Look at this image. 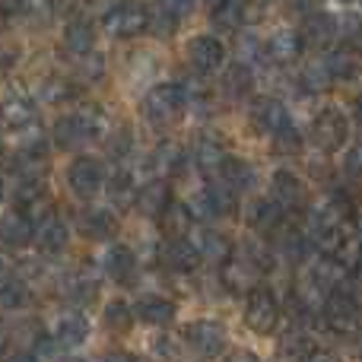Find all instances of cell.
<instances>
[{
    "instance_id": "1",
    "label": "cell",
    "mask_w": 362,
    "mask_h": 362,
    "mask_svg": "<svg viewBox=\"0 0 362 362\" xmlns=\"http://www.w3.org/2000/svg\"><path fill=\"white\" fill-rule=\"evenodd\" d=\"M105 127H108L105 112H102L99 105H86V108H80V112H74V115L57 118L51 137H54V144L61 146V150H76V146L102 137Z\"/></svg>"
},
{
    "instance_id": "2",
    "label": "cell",
    "mask_w": 362,
    "mask_h": 362,
    "mask_svg": "<svg viewBox=\"0 0 362 362\" xmlns=\"http://www.w3.org/2000/svg\"><path fill=\"white\" fill-rule=\"evenodd\" d=\"M187 108V95L178 83H156L144 99V115L150 124L156 127H172L181 121Z\"/></svg>"
},
{
    "instance_id": "3",
    "label": "cell",
    "mask_w": 362,
    "mask_h": 362,
    "mask_svg": "<svg viewBox=\"0 0 362 362\" xmlns=\"http://www.w3.org/2000/svg\"><path fill=\"white\" fill-rule=\"evenodd\" d=\"M321 315H325V325L337 334H359L362 331V305L356 296L344 286L327 296L325 305H321Z\"/></svg>"
},
{
    "instance_id": "4",
    "label": "cell",
    "mask_w": 362,
    "mask_h": 362,
    "mask_svg": "<svg viewBox=\"0 0 362 362\" xmlns=\"http://www.w3.org/2000/svg\"><path fill=\"white\" fill-rule=\"evenodd\" d=\"M280 325V302L270 286H255L245 302V327L255 334H274Z\"/></svg>"
},
{
    "instance_id": "5",
    "label": "cell",
    "mask_w": 362,
    "mask_h": 362,
    "mask_svg": "<svg viewBox=\"0 0 362 362\" xmlns=\"http://www.w3.org/2000/svg\"><path fill=\"white\" fill-rule=\"evenodd\" d=\"M102 25L115 38H134L144 29H150V10L140 0H121L102 16Z\"/></svg>"
},
{
    "instance_id": "6",
    "label": "cell",
    "mask_w": 362,
    "mask_h": 362,
    "mask_svg": "<svg viewBox=\"0 0 362 362\" xmlns=\"http://www.w3.org/2000/svg\"><path fill=\"white\" fill-rule=\"evenodd\" d=\"M346 134H350V124H346L344 112L340 108H321L312 121V140L318 150L325 153H337L340 146L346 144Z\"/></svg>"
},
{
    "instance_id": "7",
    "label": "cell",
    "mask_w": 362,
    "mask_h": 362,
    "mask_svg": "<svg viewBox=\"0 0 362 362\" xmlns=\"http://www.w3.org/2000/svg\"><path fill=\"white\" fill-rule=\"evenodd\" d=\"M105 181H108L105 178V165H102L95 156H76L74 163H70V169H67L70 191H74L76 197H83V200L95 197Z\"/></svg>"
},
{
    "instance_id": "8",
    "label": "cell",
    "mask_w": 362,
    "mask_h": 362,
    "mask_svg": "<svg viewBox=\"0 0 362 362\" xmlns=\"http://www.w3.org/2000/svg\"><path fill=\"white\" fill-rule=\"evenodd\" d=\"M185 340L194 353H200L204 359H216L226 353V327L213 318H200L194 325L185 327Z\"/></svg>"
},
{
    "instance_id": "9",
    "label": "cell",
    "mask_w": 362,
    "mask_h": 362,
    "mask_svg": "<svg viewBox=\"0 0 362 362\" xmlns=\"http://www.w3.org/2000/svg\"><path fill=\"white\" fill-rule=\"evenodd\" d=\"M267 261L257 255H232L229 261L223 264V283L229 293H251L255 289V280L264 274Z\"/></svg>"
},
{
    "instance_id": "10",
    "label": "cell",
    "mask_w": 362,
    "mask_h": 362,
    "mask_svg": "<svg viewBox=\"0 0 362 362\" xmlns=\"http://www.w3.org/2000/svg\"><path fill=\"white\" fill-rule=\"evenodd\" d=\"M200 204H204L206 216L216 219H232L238 213V191L232 185H226L223 178H210L204 185V194H200Z\"/></svg>"
},
{
    "instance_id": "11",
    "label": "cell",
    "mask_w": 362,
    "mask_h": 362,
    "mask_svg": "<svg viewBox=\"0 0 362 362\" xmlns=\"http://www.w3.org/2000/svg\"><path fill=\"white\" fill-rule=\"evenodd\" d=\"M187 61H191V67L197 70V74H213V70L223 67L226 48H223V42L213 35H194L191 42H187Z\"/></svg>"
},
{
    "instance_id": "12",
    "label": "cell",
    "mask_w": 362,
    "mask_h": 362,
    "mask_svg": "<svg viewBox=\"0 0 362 362\" xmlns=\"http://www.w3.org/2000/svg\"><path fill=\"white\" fill-rule=\"evenodd\" d=\"M35 216H29L25 210H13L10 216L0 219V242L13 251H23L35 242Z\"/></svg>"
},
{
    "instance_id": "13",
    "label": "cell",
    "mask_w": 362,
    "mask_h": 362,
    "mask_svg": "<svg viewBox=\"0 0 362 362\" xmlns=\"http://www.w3.org/2000/svg\"><path fill=\"white\" fill-rule=\"evenodd\" d=\"M159 261L172 274H191V270H197V264L204 257H200L197 245L187 242V238H165L163 251H159Z\"/></svg>"
},
{
    "instance_id": "14",
    "label": "cell",
    "mask_w": 362,
    "mask_h": 362,
    "mask_svg": "<svg viewBox=\"0 0 362 362\" xmlns=\"http://www.w3.org/2000/svg\"><path fill=\"white\" fill-rule=\"evenodd\" d=\"M134 206H137L144 216L159 219L172 206V185H169V178L159 175V178L146 181L144 187H137V200H134Z\"/></svg>"
},
{
    "instance_id": "15",
    "label": "cell",
    "mask_w": 362,
    "mask_h": 362,
    "mask_svg": "<svg viewBox=\"0 0 362 362\" xmlns=\"http://www.w3.org/2000/svg\"><path fill=\"white\" fill-rule=\"evenodd\" d=\"M102 267H105V274L112 276L118 286H134L137 283V257H134V251L127 248V245H112V248L105 251V257H102Z\"/></svg>"
},
{
    "instance_id": "16",
    "label": "cell",
    "mask_w": 362,
    "mask_h": 362,
    "mask_svg": "<svg viewBox=\"0 0 362 362\" xmlns=\"http://www.w3.org/2000/svg\"><path fill=\"white\" fill-rule=\"evenodd\" d=\"M89 337V321L83 312H76V308H70V312H61L54 318V340L61 350H76V346H83Z\"/></svg>"
},
{
    "instance_id": "17",
    "label": "cell",
    "mask_w": 362,
    "mask_h": 362,
    "mask_svg": "<svg viewBox=\"0 0 362 362\" xmlns=\"http://www.w3.org/2000/svg\"><path fill=\"white\" fill-rule=\"evenodd\" d=\"M32 124H38L32 99H25V95H10V99L0 102V127H6V131H13V134H23V131H29Z\"/></svg>"
},
{
    "instance_id": "18",
    "label": "cell",
    "mask_w": 362,
    "mask_h": 362,
    "mask_svg": "<svg viewBox=\"0 0 362 362\" xmlns=\"http://www.w3.org/2000/svg\"><path fill=\"white\" fill-rule=\"evenodd\" d=\"M255 124L261 127L264 134H270V137H276V134L289 131L293 127V118H289V108L283 105L280 99H257L255 102Z\"/></svg>"
},
{
    "instance_id": "19",
    "label": "cell",
    "mask_w": 362,
    "mask_h": 362,
    "mask_svg": "<svg viewBox=\"0 0 362 362\" xmlns=\"http://www.w3.org/2000/svg\"><path fill=\"white\" fill-rule=\"evenodd\" d=\"M302 48H305L302 32L280 29V32H274V35L267 38V45H264V57L274 61V64H293V61H299Z\"/></svg>"
},
{
    "instance_id": "20",
    "label": "cell",
    "mask_w": 362,
    "mask_h": 362,
    "mask_svg": "<svg viewBox=\"0 0 362 362\" xmlns=\"http://www.w3.org/2000/svg\"><path fill=\"white\" fill-rule=\"evenodd\" d=\"M270 197H274L283 210H296V206L305 204V185H302L299 175L280 169V172H274V178H270Z\"/></svg>"
},
{
    "instance_id": "21",
    "label": "cell",
    "mask_w": 362,
    "mask_h": 362,
    "mask_svg": "<svg viewBox=\"0 0 362 362\" xmlns=\"http://www.w3.org/2000/svg\"><path fill=\"white\" fill-rule=\"evenodd\" d=\"M67 242H70V232H67V223L57 216H48L38 223L35 229V248L48 257H57L67 251Z\"/></svg>"
},
{
    "instance_id": "22",
    "label": "cell",
    "mask_w": 362,
    "mask_h": 362,
    "mask_svg": "<svg viewBox=\"0 0 362 362\" xmlns=\"http://www.w3.org/2000/svg\"><path fill=\"white\" fill-rule=\"evenodd\" d=\"M134 315L146 327H165L175 321V302H169L165 296H144L134 305Z\"/></svg>"
},
{
    "instance_id": "23",
    "label": "cell",
    "mask_w": 362,
    "mask_h": 362,
    "mask_svg": "<svg viewBox=\"0 0 362 362\" xmlns=\"http://www.w3.org/2000/svg\"><path fill=\"white\" fill-rule=\"evenodd\" d=\"M80 232L93 242H108V238L118 232V219H115L112 210H102V206H89V210L80 213Z\"/></svg>"
},
{
    "instance_id": "24",
    "label": "cell",
    "mask_w": 362,
    "mask_h": 362,
    "mask_svg": "<svg viewBox=\"0 0 362 362\" xmlns=\"http://www.w3.org/2000/svg\"><path fill=\"white\" fill-rule=\"evenodd\" d=\"M283 219H286V210H283V206L276 204L274 197H261V200H255V204H251L248 226H251L255 232L274 235V232L283 226Z\"/></svg>"
},
{
    "instance_id": "25",
    "label": "cell",
    "mask_w": 362,
    "mask_h": 362,
    "mask_svg": "<svg viewBox=\"0 0 362 362\" xmlns=\"http://www.w3.org/2000/svg\"><path fill=\"white\" fill-rule=\"evenodd\" d=\"M302 38L312 48H327V45L337 38V19L331 13H308L305 23H302Z\"/></svg>"
},
{
    "instance_id": "26",
    "label": "cell",
    "mask_w": 362,
    "mask_h": 362,
    "mask_svg": "<svg viewBox=\"0 0 362 362\" xmlns=\"http://www.w3.org/2000/svg\"><path fill=\"white\" fill-rule=\"evenodd\" d=\"M48 204V187H45L42 175H29V178H19L16 187V210H25L29 216H35L42 206Z\"/></svg>"
},
{
    "instance_id": "27",
    "label": "cell",
    "mask_w": 362,
    "mask_h": 362,
    "mask_svg": "<svg viewBox=\"0 0 362 362\" xmlns=\"http://www.w3.org/2000/svg\"><path fill=\"white\" fill-rule=\"evenodd\" d=\"M194 245H197L200 257H204L206 264H226L232 255H235V251H232V242L216 229H200Z\"/></svg>"
},
{
    "instance_id": "28",
    "label": "cell",
    "mask_w": 362,
    "mask_h": 362,
    "mask_svg": "<svg viewBox=\"0 0 362 362\" xmlns=\"http://www.w3.org/2000/svg\"><path fill=\"white\" fill-rule=\"evenodd\" d=\"M159 229H163L165 238H187L194 229V213L187 204H178V200H172V206L159 216Z\"/></svg>"
},
{
    "instance_id": "29",
    "label": "cell",
    "mask_w": 362,
    "mask_h": 362,
    "mask_svg": "<svg viewBox=\"0 0 362 362\" xmlns=\"http://www.w3.org/2000/svg\"><path fill=\"white\" fill-rule=\"evenodd\" d=\"M150 163L163 178H175V175H181V169H185V150H181V144L163 140V144L153 150Z\"/></svg>"
},
{
    "instance_id": "30",
    "label": "cell",
    "mask_w": 362,
    "mask_h": 362,
    "mask_svg": "<svg viewBox=\"0 0 362 362\" xmlns=\"http://www.w3.org/2000/svg\"><path fill=\"white\" fill-rule=\"evenodd\" d=\"M223 159H226V153H223V146H219V140H213V137H200L197 140V146H194V163H197L200 175H206V178L219 175Z\"/></svg>"
},
{
    "instance_id": "31",
    "label": "cell",
    "mask_w": 362,
    "mask_h": 362,
    "mask_svg": "<svg viewBox=\"0 0 362 362\" xmlns=\"http://www.w3.org/2000/svg\"><path fill=\"white\" fill-rule=\"evenodd\" d=\"M93 42H95V32L86 19L67 23V29H64V48H67L74 57H86L89 51H93Z\"/></svg>"
},
{
    "instance_id": "32",
    "label": "cell",
    "mask_w": 362,
    "mask_h": 362,
    "mask_svg": "<svg viewBox=\"0 0 362 362\" xmlns=\"http://www.w3.org/2000/svg\"><path fill=\"white\" fill-rule=\"evenodd\" d=\"M219 178H223L226 185H232L235 191H245V187L255 185V165L238 156H226L223 165H219Z\"/></svg>"
},
{
    "instance_id": "33",
    "label": "cell",
    "mask_w": 362,
    "mask_h": 362,
    "mask_svg": "<svg viewBox=\"0 0 362 362\" xmlns=\"http://www.w3.org/2000/svg\"><path fill=\"white\" fill-rule=\"evenodd\" d=\"M105 187H108V200H112L115 206H121V210L137 200V185H134V175L127 169L115 172V175L105 181Z\"/></svg>"
},
{
    "instance_id": "34",
    "label": "cell",
    "mask_w": 362,
    "mask_h": 362,
    "mask_svg": "<svg viewBox=\"0 0 362 362\" xmlns=\"http://www.w3.org/2000/svg\"><path fill=\"white\" fill-rule=\"evenodd\" d=\"M327 70H331L334 80H353V76H359V54L353 48H337L327 54Z\"/></svg>"
},
{
    "instance_id": "35",
    "label": "cell",
    "mask_w": 362,
    "mask_h": 362,
    "mask_svg": "<svg viewBox=\"0 0 362 362\" xmlns=\"http://www.w3.org/2000/svg\"><path fill=\"white\" fill-rule=\"evenodd\" d=\"M102 321H105L108 331L115 334H127L134 327V321H137V315H134V308L127 305L124 299H115L105 305V315H102Z\"/></svg>"
},
{
    "instance_id": "36",
    "label": "cell",
    "mask_w": 362,
    "mask_h": 362,
    "mask_svg": "<svg viewBox=\"0 0 362 362\" xmlns=\"http://www.w3.org/2000/svg\"><path fill=\"white\" fill-rule=\"evenodd\" d=\"M32 302V289L23 280H6L0 283V312H19Z\"/></svg>"
},
{
    "instance_id": "37",
    "label": "cell",
    "mask_w": 362,
    "mask_h": 362,
    "mask_svg": "<svg viewBox=\"0 0 362 362\" xmlns=\"http://www.w3.org/2000/svg\"><path fill=\"white\" fill-rule=\"evenodd\" d=\"M223 89H226L229 99H242V95H248L251 93V67L248 64H242V61L232 64L223 76Z\"/></svg>"
},
{
    "instance_id": "38",
    "label": "cell",
    "mask_w": 362,
    "mask_h": 362,
    "mask_svg": "<svg viewBox=\"0 0 362 362\" xmlns=\"http://www.w3.org/2000/svg\"><path fill=\"white\" fill-rule=\"evenodd\" d=\"M245 19H248L245 16V4H238V0H229V4H223L219 10H213V25H216V29H226V32L238 29Z\"/></svg>"
},
{
    "instance_id": "39",
    "label": "cell",
    "mask_w": 362,
    "mask_h": 362,
    "mask_svg": "<svg viewBox=\"0 0 362 362\" xmlns=\"http://www.w3.org/2000/svg\"><path fill=\"white\" fill-rule=\"evenodd\" d=\"M16 10L29 23H48L54 13V0H16Z\"/></svg>"
},
{
    "instance_id": "40",
    "label": "cell",
    "mask_w": 362,
    "mask_h": 362,
    "mask_svg": "<svg viewBox=\"0 0 362 362\" xmlns=\"http://www.w3.org/2000/svg\"><path fill=\"white\" fill-rule=\"evenodd\" d=\"M70 95H74V86H70L67 80H57V76H51V80L42 83V99L48 102V105H61V102H67Z\"/></svg>"
},
{
    "instance_id": "41",
    "label": "cell",
    "mask_w": 362,
    "mask_h": 362,
    "mask_svg": "<svg viewBox=\"0 0 362 362\" xmlns=\"http://www.w3.org/2000/svg\"><path fill=\"white\" fill-rule=\"evenodd\" d=\"M67 293H70V296H67L70 302H80V305H83V302H93L95 296H99V283H95V280H86V276H76V280L70 283Z\"/></svg>"
},
{
    "instance_id": "42",
    "label": "cell",
    "mask_w": 362,
    "mask_h": 362,
    "mask_svg": "<svg viewBox=\"0 0 362 362\" xmlns=\"http://www.w3.org/2000/svg\"><path fill=\"white\" fill-rule=\"evenodd\" d=\"M274 150H276V153H299V150H302L299 131H296V127H289V131L276 134V137H274Z\"/></svg>"
},
{
    "instance_id": "43",
    "label": "cell",
    "mask_w": 362,
    "mask_h": 362,
    "mask_svg": "<svg viewBox=\"0 0 362 362\" xmlns=\"http://www.w3.org/2000/svg\"><path fill=\"white\" fill-rule=\"evenodd\" d=\"M108 153H112L115 159H121V156H127V153H131V131H127V127L115 131L112 144H108Z\"/></svg>"
},
{
    "instance_id": "44",
    "label": "cell",
    "mask_w": 362,
    "mask_h": 362,
    "mask_svg": "<svg viewBox=\"0 0 362 362\" xmlns=\"http://www.w3.org/2000/svg\"><path fill=\"white\" fill-rule=\"evenodd\" d=\"M156 6H159L163 13H169V16L181 19V16H187V13H191L194 0H156Z\"/></svg>"
},
{
    "instance_id": "45",
    "label": "cell",
    "mask_w": 362,
    "mask_h": 362,
    "mask_svg": "<svg viewBox=\"0 0 362 362\" xmlns=\"http://www.w3.org/2000/svg\"><path fill=\"white\" fill-rule=\"evenodd\" d=\"M261 54V42H257L255 35H242L238 38V61H255V57Z\"/></svg>"
},
{
    "instance_id": "46",
    "label": "cell",
    "mask_w": 362,
    "mask_h": 362,
    "mask_svg": "<svg viewBox=\"0 0 362 362\" xmlns=\"http://www.w3.org/2000/svg\"><path fill=\"white\" fill-rule=\"evenodd\" d=\"M344 169L350 172V175H362V140H356V144L350 146V153H346V163Z\"/></svg>"
},
{
    "instance_id": "47",
    "label": "cell",
    "mask_w": 362,
    "mask_h": 362,
    "mask_svg": "<svg viewBox=\"0 0 362 362\" xmlns=\"http://www.w3.org/2000/svg\"><path fill=\"white\" fill-rule=\"evenodd\" d=\"M305 362H340L337 353H331V350H312L305 356Z\"/></svg>"
},
{
    "instance_id": "48",
    "label": "cell",
    "mask_w": 362,
    "mask_h": 362,
    "mask_svg": "<svg viewBox=\"0 0 362 362\" xmlns=\"http://www.w3.org/2000/svg\"><path fill=\"white\" fill-rule=\"evenodd\" d=\"M223 362H261V359H257L251 350H232V353H229V356H226Z\"/></svg>"
},
{
    "instance_id": "49",
    "label": "cell",
    "mask_w": 362,
    "mask_h": 362,
    "mask_svg": "<svg viewBox=\"0 0 362 362\" xmlns=\"http://www.w3.org/2000/svg\"><path fill=\"white\" fill-rule=\"evenodd\" d=\"M102 362H134V356H131V353H108V356L105 359H102Z\"/></svg>"
},
{
    "instance_id": "50",
    "label": "cell",
    "mask_w": 362,
    "mask_h": 362,
    "mask_svg": "<svg viewBox=\"0 0 362 362\" xmlns=\"http://www.w3.org/2000/svg\"><path fill=\"white\" fill-rule=\"evenodd\" d=\"M6 362H42V359H38L35 353H16V356H10Z\"/></svg>"
},
{
    "instance_id": "51",
    "label": "cell",
    "mask_w": 362,
    "mask_h": 362,
    "mask_svg": "<svg viewBox=\"0 0 362 362\" xmlns=\"http://www.w3.org/2000/svg\"><path fill=\"white\" fill-rule=\"evenodd\" d=\"M353 118H356V124H362V95L353 102Z\"/></svg>"
},
{
    "instance_id": "52",
    "label": "cell",
    "mask_w": 362,
    "mask_h": 362,
    "mask_svg": "<svg viewBox=\"0 0 362 362\" xmlns=\"http://www.w3.org/2000/svg\"><path fill=\"white\" fill-rule=\"evenodd\" d=\"M6 67H10V54H6V51H0V74H4Z\"/></svg>"
},
{
    "instance_id": "53",
    "label": "cell",
    "mask_w": 362,
    "mask_h": 362,
    "mask_svg": "<svg viewBox=\"0 0 362 362\" xmlns=\"http://www.w3.org/2000/svg\"><path fill=\"white\" fill-rule=\"evenodd\" d=\"M204 4L210 6V10H219V6H223V4H229V0H204Z\"/></svg>"
},
{
    "instance_id": "54",
    "label": "cell",
    "mask_w": 362,
    "mask_h": 362,
    "mask_svg": "<svg viewBox=\"0 0 362 362\" xmlns=\"http://www.w3.org/2000/svg\"><path fill=\"white\" fill-rule=\"evenodd\" d=\"M4 350H6V331H4V325H0V356H4Z\"/></svg>"
},
{
    "instance_id": "55",
    "label": "cell",
    "mask_w": 362,
    "mask_h": 362,
    "mask_svg": "<svg viewBox=\"0 0 362 362\" xmlns=\"http://www.w3.org/2000/svg\"><path fill=\"white\" fill-rule=\"evenodd\" d=\"M4 194H6V185H4V178H0V204H4Z\"/></svg>"
},
{
    "instance_id": "56",
    "label": "cell",
    "mask_w": 362,
    "mask_h": 362,
    "mask_svg": "<svg viewBox=\"0 0 362 362\" xmlns=\"http://www.w3.org/2000/svg\"><path fill=\"white\" fill-rule=\"evenodd\" d=\"M0 153H4V144H0Z\"/></svg>"
},
{
    "instance_id": "57",
    "label": "cell",
    "mask_w": 362,
    "mask_h": 362,
    "mask_svg": "<svg viewBox=\"0 0 362 362\" xmlns=\"http://www.w3.org/2000/svg\"><path fill=\"white\" fill-rule=\"evenodd\" d=\"M359 362H362V359H359Z\"/></svg>"
}]
</instances>
